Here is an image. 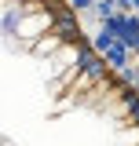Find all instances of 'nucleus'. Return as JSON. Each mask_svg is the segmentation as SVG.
Segmentation results:
<instances>
[{"label": "nucleus", "mask_w": 139, "mask_h": 146, "mask_svg": "<svg viewBox=\"0 0 139 146\" xmlns=\"http://www.w3.org/2000/svg\"><path fill=\"white\" fill-rule=\"evenodd\" d=\"M0 146H139V99L70 0H0Z\"/></svg>", "instance_id": "nucleus-1"}]
</instances>
